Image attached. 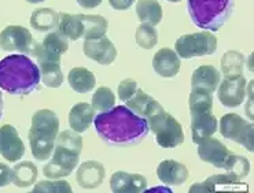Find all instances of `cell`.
<instances>
[{
	"instance_id": "1",
	"label": "cell",
	"mask_w": 254,
	"mask_h": 193,
	"mask_svg": "<svg viewBox=\"0 0 254 193\" xmlns=\"http://www.w3.org/2000/svg\"><path fill=\"white\" fill-rule=\"evenodd\" d=\"M94 125L99 137L112 146L136 145L148 135L147 121L127 105H114L109 111L99 112Z\"/></svg>"
},
{
	"instance_id": "2",
	"label": "cell",
	"mask_w": 254,
	"mask_h": 193,
	"mask_svg": "<svg viewBox=\"0 0 254 193\" xmlns=\"http://www.w3.org/2000/svg\"><path fill=\"white\" fill-rule=\"evenodd\" d=\"M42 80L39 66L24 53L8 55L0 60V89L15 96H25L37 89Z\"/></svg>"
},
{
	"instance_id": "3",
	"label": "cell",
	"mask_w": 254,
	"mask_h": 193,
	"mask_svg": "<svg viewBox=\"0 0 254 193\" xmlns=\"http://www.w3.org/2000/svg\"><path fill=\"white\" fill-rule=\"evenodd\" d=\"M83 151V137L74 130L60 132L55 140L51 160L48 162L43 173L48 180H60L69 177L76 169L80 153Z\"/></svg>"
},
{
	"instance_id": "4",
	"label": "cell",
	"mask_w": 254,
	"mask_h": 193,
	"mask_svg": "<svg viewBox=\"0 0 254 193\" xmlns=\"http://www.w3.org/2000/svg\"><path fill=\"white\" fill-rule=\"evenodd\" d=\"M60 133V118L51 110H39L32 117L28 133L30 151L36 160L44 162L51 158L57 136Z\"/></svg>"
},
{
	"instance_id": "5",
	"label": "cell",
	"mask_w": 254,
	"mask_h": 193,
	"mask_svg": "<svg viewBox=\"0 0 254 193\" xmlns=\"http://www.w3.org/2000/svg\"><path fill=\"white\" fill-rule=\"evenodd\" d=\"M235 0H189L190 17L194 25L203 30L217 32L234 11Z\"/></svg>"
},
{
	"instance_id": "6",
	"label": "cell",
	"mask_w": 254,
	"mask_h": 193,
	"mask_svg": "<svg viewBox=\"0 0 254 193\" xmlns=\"http://www.w3.org/2000/svg\"><path fill=\"white\" fill-rule=\"evenodd\" d=\"M148 130H151L161 148H176L184 143V133L182 125L175 117L165 110L154 114L146 119Z\"/></svg>"
},
{
	"instance_id": "7",
	"label": "cell",
	"mask_w": 254,
	"mask_h": 193,
	"mask_svg": "<svg viewBox=\"0 0 254 193\" xmlns=\"http://www.w3.org/2000/svg\"><path fill=\"white\" fill-rule=\"evenodd\" d=\"M179 58L194 59L213 55L217 49V37L212 32L190 33L179 37L175 44Z\"/></svg>"
},
{
	"instance_id": "8",
	"label": "cell",
	"mask_w": 254,
	"mask_h": 193,
	"mask_svg": "<svg viewBox=\"0 0 254 193\" xmlns=\"http://www.w3.org/2000/svg\"><path fill=\"white\" fill-rule=\"evenodd\" d=\"M220 133L227 140L235 141L245 146L249 152L254 151L253 123L243 119L238 114H225L220 119Z\"/></svg>"
},
{
	"instance_id": "9",
	"label": "cell",
	"mask_w": 254,
	"mask_h": 193,
	"mask_svg": "<svg viewBox=\"0 0 254 193\" xmlns=\"http://www.w3.org/2000/svg\"><path fill=\"white\" fill-rule=\"evenodd\" d=\"M37 43L30 32L24 26L10 25L0 32V48L7 52H21L24 55H35Z\"/></svg>"
},
{
	"instance_id": "10",
	"label": "cell",
	"mask_w": 254,
	"mask_h": 193,
	"mask_svg": "<svg viewBox=\"0 0 254 193\" xmlns=\"http://www.w3.org/2000/svg\"><path fill=\"white\" fill-rule=\"evenodd\" d=\"M221 192H248L249 185L246 182H242L241 178L232 176V174H217L206 178L205 181L196 182L190 188V193H216Z\"/></svg>"
},
{
	"instance_id": "11",
	"label": "cell",
	"mask_w": 254,
	"mask_h": 193,
	"mask_svg": "<svg viewBox=\"0 0 254 193\" xmlns=\"http://www.w3.org/2000/svg\"><path fill=\"white\" fill-rule=\"evenodd\" d=\"M196 145H198V156L201 158L202 162L212 164L216 169L224 170L235 155L221 141L214 139L213 136L202 140Z\"/></svg>"
},
{
	"instance_id": "12",
	"label": "cell",
	"mask_w": 254,
	"mask_h": 193,
	"mask_svg": "<svg viewBox=\"0 0 254 193\" xmlns=\"http://www.w3.org/2000/svg\"><path fill=\"white\" fill-rule=\"evenodd\" d=\"M246 85L248 80L245 76L221 78L217 88V97L220 103L227 108H235L242 105L246 99Z\"/></svg>"
},
{
	"instance_id": "13",
	"label": "cell",
	"mask_w": 254,
	"mask_h": 193,
	"mask_svg": "<svg viewBox=\"0 0 254 193\" xmlns=\"http://www.w3.org/2000/svg\"><path fill=\"white\" fill-rule=\"evenodd\" d=\"M83 51L87 58L92 59L96 63L103 66L112 64L117 58V48L106 36L92 40H84Z\"/></svg>"
},
{
	"instance_id": "14",
	"label": "cell",
	"mask_w": 254,
	"mask_h": 193,
	"mask_svg": "<svg viewBox=\"0 0 254 193\" xmlns=\"http://www.w3.org/2000/svg\"><path fill=\"white\" fill-rule=\"evenodd\" d=\"M0 155L8 162H18L25 155V144L11 125L0 126Z\"/></svg>"
},
{
	"instance_id": "15",
	"label": "cell",
	"mask_w": 254,
	"mask_h": 193,
	"mask_svg": "<svg viewBox=\"0 0 254 193\" xmlns=\"http://www.w3.org/2000/svg\"><path fill=\"white\" fill-rule=\"evenodd\" d=\"M37 66L44 85L48 88H60L64 84V74L61 70V58L50 56L43 52H36Z\"/></svg>"
},
{
	"instance_id": "16",
	"label": "cell",
	"mask_w": 254,
	"mask_h": 193,
	"mask_svg": "<svg viewBox=\"0 0 254 193\" xmlns=\"http://www.w3.org/2000/svg\"><path fill=\"white\" fill-rule=\"evenodd\" d=\"M110 188L114 193H142L147 189V180L142 174L116 171L110 178Z\"/></svg>"
},
{
	"instance_id": "17",
	"label": "cell",
	"mask_w": 254,
	"mask_h": 193,
	"mask_svg": "<svg viewBox=\"0 0 254 193\" xmlns=\"http://www.w3.org/2000/svg\"><path fill=\"white\" fill-rule=\"evenodd\" d=\"M106 171L101 162L98 160H88L84 162L78 169H77L76 181L80 187L85 191L96 189L102 185L105 180Z\"/></svg>"
},
{
	"instance_id": "18",
	"label": "cell",
	"mask_w": 254,
	"mask_h": 193,
	"mask_svg": "<svg viewBox=\"0 0 254 193\" xmlns=\"http://www.w3.org/2000/svg\"><path fill=\"white\" fill-rule=\"evenodd\" d=\"M189 170L183 163H179L176 160L166 159L162 160L157 167V177L160 181L169 187H180L189 180Z\"/></svg>"
},
{
	"instance_id": "19",
	"label": "cell",
	"mask_w": 254,
	"mask_h": 193,
	"mask_svg": "<svg viewBox=\"0 0 254 193\" xmlns=\"http://www.w3.org/2000/svg\"><path fill=\"white\" fill-rule=\"evenodd\" d=\"M180 66H182L180 58L171 48H161L160 51L154 55V71L160 77H164V78L176 77L180 71Z\"/></svg>"
},
{
	"instance_id": "20",
	"label": "cell",
	"mask_w": 254,
	"mask_h": 193,
	"mask_svg": "<svg viewBox=\"0 0 254 193\" xmlns=\"http://www.w3.org/2000/svg\"><path fill=\"white\" fill-rule=\"evenodd\" d=\"M125 105L129 108L130 111L135 112L136 115L144 118V119H147L154 114L164 110V107L157 100L139 88L132 97L125 101Z\"/></svg>"
},
{
	"instance_id": "21",
	"label": "cell",
	"mask_w": 254,
	"mask_h": 193,
	"mask_svg": "<svg viewBox=\"0 0 254 193\" xmlns=\"http://www.w3.org/2000/svg\"><path fill=\"white\" fill-rule=\"evenodd\" d=\"M220 81H221V73L212 64H203L192 73L191 89H203L213 94L219 88Z\"/></svg>"
},
{
	"instance_id": "22",
	"label": "cell",
	"mask_w": 254,
	"mask_h": 193,
	"mask_svg": "<svg viewBox=\"0 0 254 193\" xmlns=\"http://www.w3.org/2000/svg\"><path fill=\"white\" fill-rule=\"evenodd\" d=\"M219 129V121L212 112L191 115V137L195 144L213 136Z\"/></svg>"
},
{
	"instance_id": "23",
	"label": "cell",
	"mask_w": 254,
	"mask_h": 193,
	"mask_svg": "<svg viewBox=\"0 0 254 193\" xmlns=\"http://www.w3.org/2000/svg\"><path fill=\"white\" fill-rule=\"evenodd\" d=\"M95 110L88 103H77L69 112V125L71 130L77 133H84L94 123Z\"/></svg>"
},
{
	"instance_id": "24",
	"label": "cell",
	"mask_w": 254,
	"mask_h": 193,
	"mask_svg": "<svg viewBox=\"0 0 254 193\" xmlns=\"http://www.w3.org/2000/svg\"><path fill=\"white\" fill-rule=\"evenodd\" d=\"M67 82L70 88L77 94H88L96 87V78L94 73L85 67H73L69 71Z\"/></svg>"
},
{
	"instance_id": "25",
	"label": "cell",
	"mask_w": 254,
	"mask_h": 193,
	"mask_svg": "<svg viewBox=\"0 0 254 193\" xmlns=\"http://www.w3.org/2000/svg\"><path fill=\"white\" fill-rule=\"evenodd\" d=\"M58 32L70 41H77L78 39H81L84 33V25L80 14L60 12Z\"/></svg>"
},
{
	"instance_id": "26",
	"label": "cell",
	"mask_w": 254,
	"mask_h": 193,
	"mask_svg": "<svg viewBox=\"0 0 254 193\" xmlns=\"http://www.w3.org/2000/svg\"><path fill=\"white\" fill-rule=\"evenodd\" d=\"M30 25L39 32H54L60 25V12L53 8H39L32 14Z\"/></svg>"
},
{
	"instance_id": "27",
	"label": "cell",
	"mask_w": 254,
	"mask_h": 193,
	"mask_svg": "<svg viewBox=\"0 0 254 193\" xmlns=\"http://www.w3.org/2000/svg\"><path fill=\"white\" fill-rule=\"evenodd\" d=\"M36 49L40 51V52L47 53V55H51V56L61 58L69 49V40L66 39L65 36L61 35L60 32L54 30V32H50L44 37L42 44H37Z\"/></svg>"
},
{
	"instance_id": "28",
	"label": "cell",
	"mask_w": 254,
	"mask_h": 193,
	"mask_svg": "<svg viewBox=\"0 0 254 193\" xmlns=\"http://www.w3.org/2000/svg\"><path fill=\"white\" fill-rule=\"evenodd\" d=\"M37 180V167L35 164L25 160L15 164L11 169V182L18 188H29Z\"/></svg>"
},
{
	"instance_id": "29",
	"label": "cell",
	"mask_w": 254,
	"mask_h": 193,
	"mask_svg": "<svg viewBox=\"0 0 254 193\" xmlns=\"http://www.w3.org/2000/svg\"><path fill=\"white\" fill-rule=\"evenodd\" d=\"M136 14L142 24L157 26L162 19V7L157 0H139L136 3Z\"/></svg>"
},
{
	"instance_id": "30",
	"label": "cell",
	"mask_w": 254,
	"mask_h": 193,
	"mask_svg": "<svg viewBox=\"0 0 254 193\" xmlns=\"http://www.w3.org/2000/svg\"><path fill=\"white\" fill-rule=\"evenodd\" d=\"M221 73L224 77L243 76V69L246 66L245 55L239 51H227L221 58Z\"/></svg>"
},
{
	"instance_id": "31",
	"label": "cell",
	"mask_w": 254,
	"mask_h": 193,
	"mask_svg": "<svg viewBox=\"0 0 254 193\" xmlns=\"http://www.w3.org/2000/svg\"><path fill=\"white\" fill-rule=\"evenodd\" d=\"M80 17L84 25V40H92L106 36L109 29V22L106 18L102 15H84V14H80Z\"/></svg>"
},
{
	"instance_id": "32",
	"label": "cell",
	"mask_w": 254,
	"mask_h": 193,
	"mask_svg": "<svg viewBox=\"0 0 254 193\" xmlns=\"http://www.w3.org/2000/svg\"><path fill=\"white\" fill-rule=\"evenodd\" d=\"M190 114H205L213 111V94L203 89H192L189 97Z\"/></svg>"
},
{
	"instance_id": "33",
	"label": "cell",
	"mask_w": 254,
	"mask_h": 193,
	"mask_svg": "<svg viewBox=\"0 0 254 193\" xmlns=\"http://www.w3.org/2000/svg\"><path fill=\"white\" fill-rule=\"evenodd\" d=\"M92 108L98 112H105L112 110L116 105V95L107 87H99L92 96Z\"/></svg>"
},
{
	"instance_id": "34",
	"label": "cell",
	"mask_w": 254,
	"mask_h": 193,
	"mask_svg": "<svg viewBox=\"0 0 254 193\" xmlns=\"http://www.w3.org/2000/svg\"><path fill=\"white\" fill-rule=\"evenodd\" d=\"M136 44L143 49H151L158 43V32L155 26L150 24H142L136 29Z\"/></svg>"
},
{
	"instance_id": "35",
	"label": "cell",
	"mask_w": 254,
	"mask_h": 193,
	"mask_svg": "<svg viewBox=\"0 0 254 193\" xmlns=\"http://www.w3.org/2000/svg\"><path fill=\"white\" fill-rule=\"evenodd\" d=\"M70 184L65 180H51V181L37 182L32 189L33 193H71Z\"/></svg>"
},
{
	"instance_id": "36",
	"label": "cell",
	"mask_w": 254,
	"mask_h": 193,
	"mask_svg": "<svg viewBox=\"0 0 254 193\" xmlns=\"http://www.w3.org/2000/svg\"><path fill=\"white\" fill-rule=\"evenodd\" d=\"M224 170L228 174H232V176L242 180L245 177H248V174L250 173V162L248 160V158L239 156V155L235 153L234 158L231 159L230 164Z\"/></svg>"
},
{
	"instance_id": "37",
	"label": "cell",
	"mask_w": 254,
	"mask_h": 193,
	"mask_svg": "<svg viewBox=\"0 0 254 193\" xmlns=\"http://www.w3.org/2000/svg\"><path fill=\"white\" fill-rule=\"evenodd\" d=\"M137 82L132 78H127L124 81H121L119 84V88H117V95H119L120 100L127 101V100L132 97L135 92L137 91Z\"/></svg>"
},
{
	"instance_id": "38",
	"label": "cell",
	"mask_w": 254,
	"mask_h": 193,
	"mask_svg": "<svg viewBox=\"0 0 254 193\" xmlns=\"http://www.w3.org/2000/svg\"><path fill=\"white\" fill-rule=\"evenodd\" d=\"M11 184V169L4 163H0V188Z\"/></svg>"
},
{
	"instance_id": "39",
	"label": "cell",
	"mask_w": 254,
	"mask_h": 193,
	"mask_svg": "<svg viewBox=\"0 0 254 193\" xmlns=\"http://www.w3.org/2000/svg\"><path fill=\"white\" fill-rule=\"evenodd\" d=\"M135 1L136 0H109V4L117 11H124V10H128Z\"/></svg>"
},
{
	"instance_id": "40",
	"label": "cell",
	"mask_w": 254,
	"mask_h": 193,
	"mask_svg": "<svg viewBox=\"0 0 254 193\" xmlns=\"http://www.w3.org/2000/svg\"><path fill=\"white\" fill-rule=\"evenodd\" d=\"M76 1L80 6L83 7V8L89 10V8H95V7L101 6V3L103 0H76Z\"/></svg>"
},
{
	"instance_id": "41",
	"label": "cell",
	"mask_w": 254,
	"mask_h": 193,
	"mask_svg": "<svg viewBox=\"0 0 254 193\" xmlns=\"http://www.w3.org/2000/svg\"><path fill=\"white\" fill-rule=\"evenodd\" d=\"M253 56H254V53H250V55H249V58H248V69H249V71H250V73H253V70H254Z\"/></svg>"
},
{
	"instance_id": "42",
	"label": "cell",
	"mask_w": 254,
	"mask_h": 193,
	"mask_svg": "<svg viewBox=\"0 0 254 193\" xmlns=\"http://www.w3.org/2000/svg\"><path fill=\"white\" fill-rule=\"evenodd\" d=\"M1 115H3V95L0 91V119H1Z\"/></svg>"
},
{
	"instance_id": "43",
	"label": "cell",
	"mask_w": 254,
	"mask_h": 193,
	"mask_svg": "<svg viewBox=\"0 0 254 193\" xmlns=\"http://www.w3.org/2000/svg\"><path fill=\"white\" fill-rule=\"evenodd\" d=\"M147 191V189H146ZM155 191H166V192H171V189H165V188L162 187H157V189H148L147 192H155Z\"/></svg>"
},
{
	"instance_id": "44",
	"label": "cell",
	"mask_w": 254,
	"mask_h": 193,
	"mask_svg": "<svg viewBox=\"0 0 254 193\" xmlns=\"http://www.w3.org/2000/svg\"><path fill=\"white\" fill-rule=\"evenodd\" d=\"M28 3H32V4H36V3H42L44 0H26Z\"/></svg>"
},
{
	"instance_id": "45",
	"label": "cell",
	"mask_w": 254,
	"mask_h": 193,
	"mask_svg": "<svg viewBox=\"0 0 254 193\" xmlns=\"http://www.w3.org/2000/svg\"><path fill=\"white\" fill-rule=\"evenodd\" d=\"M166 1H171V3H179V1H182V0H166Z\"/></svg>"
}]
</instances>
